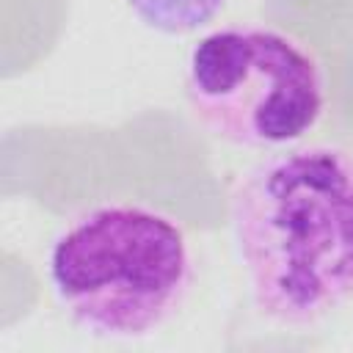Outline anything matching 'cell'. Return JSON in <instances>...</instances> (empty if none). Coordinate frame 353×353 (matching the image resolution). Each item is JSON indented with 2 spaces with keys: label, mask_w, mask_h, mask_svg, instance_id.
Wrapping results in <instances>:
<instances>
[{
  "label": "cell",
  "mask_w": 353,
  "mask_h": 353,
  "mask_svg": "<svg viewBox=\"0 0 353 353\" xmlns=\"http://www.w3.org/2000/svg\"><path fill=\"white\" fill-rule=\"evenodd\" d=\"M229 226L254 309L312 325L353 295V152L303 143L243 171Z\"/></svg>",
  "instance_id": "obj_1"
},
{
  "label": "cell",
  "mask_w": 353,
  "mask_h": 353,
  "mask_svg": "<svg viewBox=\"0 0 353 353\" xmlns=\"http://www.w3.org/2000/svg\"><path fill=\"white\" fill-rule=\"evenodd\" d=\"M58 303L97 336H146L185 303L196 265L185 229L165 212L108 201L74 215L50 245Z\"/></svg>",
  "instance_id": "obj_2"
},
{
  "label": "cell",
  "mask_w": 353,
  "mask_h": 353,
  "mask_svg": "<svg viewBox=\"0 0 353 353\" xmlns=\"http://www.w3.org/2000/svg\"><path fill=\"white\" fill-rule=\"evenodd\" d=\"M185 99L193 121L212 138L279 149L323 119L325 69L298 36L262 22H234L190 47Z\"/></svg>",
  "instance_id": "obj_3"
},
{
  "label": "cell",
  "mask_w": 353,
  "mask_h": 353,
  "mask_svg": "<svg viewBox=\"0 0 353 353\" xmlns=\"http://www.w3.org/2000/svg\"><path fill=\"white\" fill-rule=\"evenodd\" d=\"M127 6L146 28L165 36H185L210 25L226 0H127Z\"/></svg>",
  "instance_id": "obj_4"
}]
</instances>
